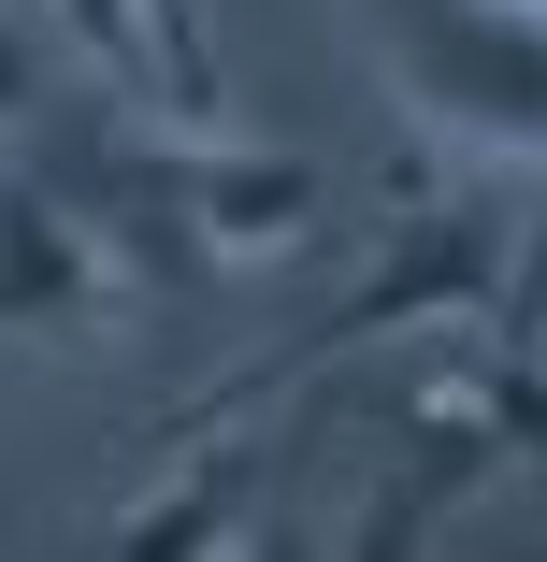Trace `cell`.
Instances as JSON below:
<instances>
[{
  "mask_svg": "<svg viewBox=\"0 0 547 562\" xmlns=\"http://www.w3.org/2000/svg\"><path fill=\"white\" fill-rule=\"evenodd\" d=\"M504 274H518V216H490V202H418L403 232L375 246V274H361L346 303H317L288 347L246 361L231 390H202L187 432H202V418H246L260 390H288V375H317V361H346V347H389V331H418V317H476V303H504Z\"/></svg>",
  "mask_w": 547,
  "mask_h": 562,
  "instance_id": "cell-1",
  "label": "cell"
},
{
  "mask_svg": "<svg viewBox=\"0 0 547 562\" xmlns=\"http://www.w3.org/2000/svg\"><path fill=\"white\" fill-rule=\"evenodd\" d=\"M375 58L432 145H547V0H375Z\"/></svg>",
  "mask_w": 547,
  "mask_h": 562,
  "instance_id": "cell-2",
  "label": "cell"
},
{
  "mask_svg": "<svg viewBox=\"0 0 547 562\" xmlns=\"http://www.w3.org/2000/svg\"><path fill=\"white\" fill-rule=\"evenodd\" d=\"M533 447H547V361H533V347L461 361L447 390H418V418H403V491L375 505V533H361V548H418V533L447 519L461 491L518 476Z\"/></svg>",
  "mask_w": 547,
  "mask_h": 562,
  "instance_id": "cell-3",
  "label": "cell"
},
{
  "mask_svg": "<svg viewBox=\"0 0 547 562\" xmlns=\"http://www.w3.org/2000/svg\"><path fill=\"white\" fill-rule=\"evenodd\" d=\"M0 317L58 331V347H101L130 317V260L101 246V216L58 173H0Z\"/></svg>",
  "mask_w": 547,
  "mask_h": 562,
  "instance_id": "cell-4",
  "label": "cell"
},
{
  "mask_svg": "<svg viewBox=\"0 0 547 562\" xmlns=\"http://www.w3.org/2000/svg\"><path fill=\"white\" fill-rule=\"evenodd\" d=\"M130 145L187 202V232L216 246V274L231 260H288L317 216H332V159H303V145H187V131H130Z\"/></svg>",
  "mask_w": 547,
  "mask_h": 562,
  "instance_id": "cell-5",
  "label": "cell"
},
{
  "mask_svg": "<svg viewBox=\"0 0 547 562\" xmlns=\"http://www.w3.org/2000/svg\"><path fill=\"white\" fill-rule=\"evenodd\" d=\"M246 505H260V447H246L231 418H202V447L173 462V491L116 505L101 533H116V548H145V562H202V548H246Z\"/></svg>",
  "mask_w": 547,
  "mask_h": 562,
  "instance_id": "cell-6",
  "label": "cell"
},
{
  "mask_svg": "<svg viewBox=\"0 0 547 562\" xmlns=\"http://www.w3.org/2000/svg\"><path fill=\"white\" fill-rule=\"evenodd\" d=\"M145 30H159V101H173V116H216V101H231V72H216L202 0H145Z\"/></svg>",
  "mask_w": 547,
  "mask_h": 562,
  "instance_id": "cell-7",
  "label": "cell"
},
{
  "mask_svg": "<svg viewBox=\"0 0 547 562\" xmlns=\"http://www.w3.org/2000/svg\"><path fill=\"white\" fill-rule=\"evenodd\" d=\"M72 15V44L116 72V87H159V30H145V0H58Z\"/></svg>",
  "mask_w": 547,
  "mask_h": 562,
  "instance_id": "cell-8",
  "label": "cell"
},
{
  "mask_svg": "<svg viewBox=\"0 0 547 562\" xmlns=\"http://www.w3.org/2000/svg\"><path fill=\"white\" fill-rule=\"evenodd\" d=\"M15 116H44V58H30L15 15H0V145H15Z\"/></svg>",
  "mask_w": 547,
  "mask_h": 562,
  "instance_id": "cell-9",
  "label": "cell"
},
{
  "mask_svg": "<svg viewBox=\"0 0 547 562\" xmlns=\"http://www.w3.org/2000/svg\"><path fill=\"white\" fill-rule=\"evenodd\" d=\"M533 289H547V260H533Z\"/></svg>",
  "mask_w": 547,
  "mask_h": 562,
  "instance_id": "cell-10",
  "label": "cell"
}]
</instances>
